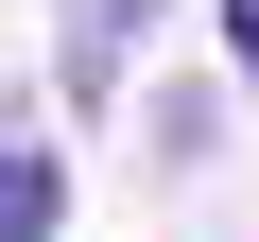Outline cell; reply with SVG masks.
<instances>
[{
  "instance_id": "1",
  "label": "cell",
  "mask_w": 259,
  "mask_h": 242,
  "mask_svg": "<svg viewBox=\"0 0 259 242\" xmlns=\"http://www.w3.org/2000/svg\"><path fill=\"white\" fill-rule=\"evenodd\" d=\"M139 35H156V0H69V87L104 104L121 69H139Z\"/></svg>"
},
{
  "instance_id": "2",
  "label": "cell",
  "mask_w": 259,
  "mask_h": 242,
  "mask_svg": "<svg viewBox=\"0 0 259 242\" xmlns=\"http://www.w3.org/2000/svg\"><path fill=\"white\" fill-rule=\"evenodd\" d=\"M69 225V173H52V139H0V242H52Z\"/></svg>"
},
{
  "instance_id": "3",
  "label": "cell",
  "mask_w": 259,
  "mask_h": 242,
  "mask_svg": "<svg viewBox=\"0 0 259 242\" xmlns=\"http://www.w3.org/2000/svg\"><path fill=\"white\" fill-rule=\"evenodd\" d=\"M225 52H242V87H259V0H225Z\"/></svg>"
}]
</instances>
